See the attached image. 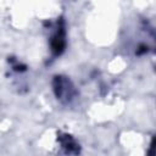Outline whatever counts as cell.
<instances>
[{"instance_id": "1", "label": "cell", "mask_w": 156, "mask_h": 156, "mask_svg": "<svg viewBox=\"0 0 156 156\" xmlns=\"http://www.w3.org/2000/svg\"><path fill=\"white\" fill-rule=\"evenodd\" d=\"M54 91H55L57 99L66 100V101L71 100L73 94H74L73 85L71 84V82L66 77H55V79H54Z\"/></svg>"}, {"instance_id": "2", "label": "cell", "mask_w": 156, "mask_h": 156, "mask_svg": "<svg viewBox=\"0 0 156 156\" xmlns=\"http://www.w3.org/2000/svg\"><path fill=\"white\" fill-rule=\"evenodd\" d=\"M65 29L62 26H58L55 34L51 38V50L55 55H60L65 48Z\"/></svg>"}]
</instances>
